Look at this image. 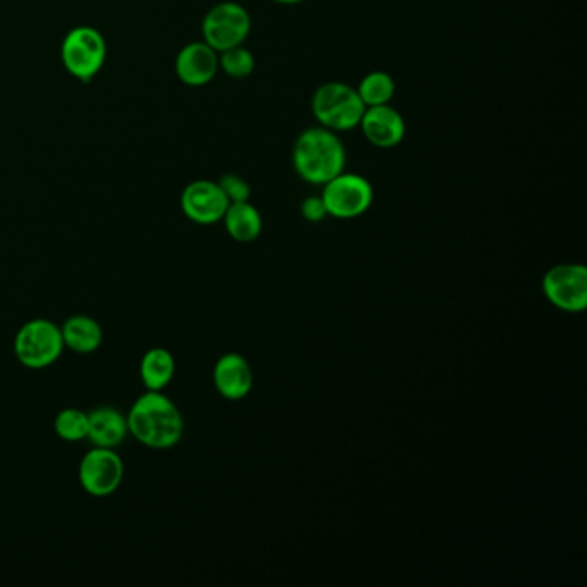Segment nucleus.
I'll use <instances>...</instances> for the list:
<instances>
[{
    "mask_svg": "<svg viewBox=\"0 0 587 587\" xmlns=\"http://www.w3.org/2000/svg\"><path fill=\"white\" fill-rule=\"evenodd\" d=\"M127 432L144 447L169 450L185 432L183 415L162 391H147L133 403L126 415Z\"/></svg>",
    "mask_w": 587,
    "mask_h": 587,
    "instance_id": "f257e3e1",
    "label": "nucleus"
},
{
    "mask_svg": "<svg viewBox=\"0 0 587 587\" xmlns=\"http://www.w3.org/2000/svg\"><path fill=\"white\" fill-rule=\"evenodd\" d=\"M292 164L302 180L322 186L345 171L346 148L338 133L317 124L296 136Z\"/></svg>",
    "mask_w": 587,
    "mask_h": 587,
    "instance_id": "f03ea898",
    "label": "nucleus"
},
{
    "mask_svg": "<svg viewBox=\"0 0 587 587\" xmlns=\"http://www.w3.org/2000/svg\"><path fill=\"white\" fill-rule=\"evenodd\" d=\"M310 109L319 126L340 135L358 127L366 106L348 83L328 82L314 91Z\"/></svg>",
    "mask_w": 587,
    "mask_h": 587,
    "instance_id": "7ed1b4c3",
    "label": "nucleus"
},
{
    "mask_svg": "<svg viewBox=\"0 0 587 587\" xmlns=\"http://www.w3.org/2000/svg\"><path fill=\"white\" fill-rule=\"evenodd\" d=\"M64 340L61 328L52 320L34 319L21 326L14 338V354L21 366L40 370L52 366L62 355Z\"/></svg>",
    "mask_w": 587,
    "mask_h": 587,
    "instance_id": "20e7f679",
    "label": "nucleus"
},
{
    "mask_svg": "<svg viewBox=\"0 0 587 587\" xmlns=\"http://www.w3.org/2000/svg\"><path fill=\"white\" fill-rule=\"evenodd\" d=\"M106 56V40L99 29L91 26L71 29L62 41V64L80 82H91L102 70Z\"/></svg>",
    "mask_w": 587,
    "mask_h": 587,
    "instance_id": "39448f33",
    "label": "nucleus"
},
{
    "mask_svg": "<svg viewBox=\"0 0 587 587\" xmlns=\"http://www.w3.org/2000/svg\"><path fill=\"white\" fill-rule=\"evenodd\" d=\"M250 32V13L233 0L213 5L201 21V37L216 52L243 46Z\"/></svg>",
    "mask_w": 587,
    "mask_h": 587,
    "instance_id": "423d86ee",
    "label": "nucleus"
},
{
    "mask_svg": "<svg viewBox=\"0 0 587 587\" xmlns=\"http://www.w3.org/2000/svg\"><path fill=\"white\" fill-rule=\"evenodd\" d=\"M322 201L328 216L354 219L366 213L374 201V188L367 178L357 173H343L322 185Z\"/></svg>",
    "mask_w": 587,
    "mask_h": 587,
    "instance_id": "0eeeda50",
    "label": "nucleus"
},
{
    "mask_svg": "<svg viewBox=\"0 0 587 587\" xmlns=\"http://www.w3.org/2000/svg\"><path fill=\"white\" fill-rule=\"evenodd\" d=\"M123 477V458L112 448L95 447L80 462V485L90 497H111L120 488Z\"/></svg>",
    "mask_w": 587,
    "mask_h": 587,
    "instance_id": "6e6552de",
    "label": "nucleus"
},
{
    "mask_svg": "<svg viewBox=\"0 0 587 587\" xmlns=\"http://www.w3.org/2000/svg\"><path fill=\"white\" fill-rule=\"evenodd\" d=\"M542 292L554 307L583 313L587 307V269L580 264H560L542 278Z\"/></svg>",
    "mask_w": 587,
    "mask_h": 587,
    "instance_id": "1a4fd4ad",
    "label": "nucleus"
},
{
    "mask_svg": "<svg viewBox=\"0 0 587 587\" xmlns=\"http://www.w3.org/2000/svg\"><path fill=\"white\" fill-rule=\"evenodd\" d=\"M228 207H230V200L218 181H192L181 194V209L186 218L201 227L222 221Z\"/></svg>",
    "mask_w": 587,
    "mask_h": 587,
    "instance_id": "9d476101",
    "label": "nucleus"
},
{
    "mask_svg": "<svg viewBox=\"0 0 587 587\" xmlns=\"http://www.w3.org/2000/svg\"><path fill=\"white\" fill-rule=\"evenodd\" d=\"M358 127L372 147L382 148V150L399 147L407 135L405 118L391 103L366 107Z\"/></svg>",
    "mask_w": 587,
    "mask_h": 587,
    "instance_id": "9b49d317",
    "label": "nucleus"
},
{
    "mask_svg": "<svg viewBox=\"0 0 587 587\" xmlns=\"http://www.w3.org/2000/svg\"><path fill=\"white\" fill-rule=\"evenodd\" d=\"M174 70L178 78L188 87H206L218 74L219 52L204 40L192 41L178 53Z\"/></svg>",
    "mask_w": 587,
    "mask_h": 587,
    "instance_id": "f8f14e48",
    "label": "nucleus"
},
{
    "mask_svg": "<svg viewBox=\"0 0 587 587\" xmlns=\"http://www.w3.org/2000/svg\"><path fill=\"white\" fill-rule=\"evenodd\" d=\"M213 384L227 400H242L254 387V374L247 358L240 354H227L213 367Z\"/></svg>",
    "mask_w": 587,
    "mask_h": 587,
    "instance_id": "ddd939ff",
    "label": "nucleus"
},
{
    "mask_svg": "<svg viewBox=\"0 0 587 587\" xmlns=\"http://www.w3.org/2000/svg\"><path fill=\"white\" fill-rule=\"evenodd\" d=\"M127 432L126 417L114 407H99L88 414V436L97 448L120 447Z\"/></svg>",
    "mask_w": 587,
    "mask_h": 587,
    "instance_id": "4468645a",
    "label": "nucleus"
},
{
    "mask_svg": "<svg viewBox=\"0 0 587 587\" xmlns=\"http://www.w3.org/2000/svg\"><path fill=\"white\" fill-rule=\"evenodd\" d=\"M64 346L73 350L74 354H94L102 345L103 331L97 320L88 316H73L62 325Z\"/></svg>",
    "mask_w": 587,
    "mask_h": 587,
    "instance_id": "2eb2a0df",
    "label": "nucleus"
},
{
    "mask_svg": "<svg viewBox=\"0 0 587 587\" xmlns=\"http://www.w3.org/2000/svg\"><path fill=\"white\" fill-rule=\"evenodd\" d=\"M222 221L231 239L240 243L254 242L262 233V216L250 201L230 204Z\"/></svg>",
    "mask_w": 587,
    "mask_h": 587,
    "instance_id": "dca6fc26",
    "label": "nucleus"
},
{
    "mask_svg": "<svg viewBox=\"0 0 587 587\" xmlns=\"http://www.w3.org/2000/svg\"><path fill=\"white\" fill-rule=\"evenodd\" d=\"M176 362L166 348L148 350L140 362V376L148 391H162L173 381Z\"/></svg>",
    "mask_w": 587,
    "mask_h": 587,
    "instance_id": "f3484780",
    "label": "nucleus"
},
{
    "mask_svg": "<svg viewBox=\"0 0 587 587\" xmlns=\"http://www.w3.org/2000/svg\"><path fill=\"white\" fill-rule=\"evenodd\" d=\"M355 90H357L364 106H384L394 99L396 82L387 71H370L360 80Z\"/></svg>",
    "mask_w": 587,
    "mask_h": 587,
    "instance_id": "a211bd4d",
    "label": "nucleus"
},
{
    "mask_svg": "<svg viewBox=\"0 0 587 587\" xmlns=\"http://www.w3.org/2000/svg\"><path fill=\"white\" fill-rule=\"evenodd\" d=\"M53 429L58 432L59 438L68 443L87 440L88 414L80 408H64L53 420Z\"/></svg>",
    "mask_w": 587,
    "mask_h": 587,
    "instance_id": "6ab92c4d",
    "label": "nucleus"
},
{
    "mask_svg": "<svg viewBox=\"0 0 587 587\" xmlns=\"http://www.w3.org/2000/svg\"><path fill=\"white\" fill-rule=\"evenodd\" d=\"M219 70L230 78H248L255 70L254 53L245 46L222 50V52H219Z\"/></svg>",
    "mask_w": 587,
    "mask_h": 587,
    "instance_id": "aec40b11",
    "label": "nucleus"
},
{
    "mask_svg": "<svg viewBox=\"0 0 587 587\" xmlns=\"http://www.w3.org/2000/svg\"><path fill=\"white\" fill-rule=\"evenodd\" d=\"M218 183L219 186H221L222 192H224V195H227L228 200H230V204H234V201L250 200V185H248L247 180H243L239 174H224Z\"/></svg>",
    "mask_w": 587,
    "mask_h": 587,
    "instance_id": "412c9836",
    "label": "nucleus"
},
{
    "mask_svg": "<svg viewBox=\"0 0 587 587\" xmlns=\"http://www.w3.org/2000/svg\"><path fill=\"white\" fill-rule=\"evenodd\" d=\"M302 216L305 221L320 222L328 218V210H326L325 201L322 197H307L302 201Z\"/></svg>",
    "mask_w": 587,
    "mask_h": 587,
    "instance_id": "4be33fe9",
    "label": "nucleus"
},
{
    "mask_svg": "<svg viewBox=\"0 0 587 587\" xmlns=\"http://www.w3.org/2000/svg\"><path fill=\"white\" fill-rule=\"evenodd\" d=\"M271 2L280 5H298L304 4L305 0H271Z\"/></svg>",
    "mask_w": 587,
    "mask_h": 587,
    "instance_id": "5701e85b",
    "label": "nucleus"
}]
</instances>
